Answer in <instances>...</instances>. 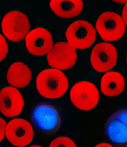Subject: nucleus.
Returning <instances> with one entry per match:
<instances>
[{
  "label": "nucleus",
  "instance_id": "412c9836",
  "mask_svg": "<svg viewBox=\"0 0 127 147\" xmlns=\"http://www.w3.org/2000/svg\"><path fill=\"white\" fill-rule=\"evenodd\" d=\"M29 147H42L41 146H39V145H33V146H30Z\"/></svg>",
  "mask_w": 127,
  "mask_h": 147
},
{
  "label": "nucleus",
  "instance_id": "39448f33",
  "mask_svg": "<svg viewBox=\"0 0 127 147\" xmlns=\"http://www.w3.org/2000/svg\"><path fill=\"white\" fill-rule=\"evenodd\" d=\"M32 121L37 129L47 135L55 133L61 123L57 109L53 106L46 104H38L34 108Z\"/></svg>",
  "mask_w": 127,
  "mask_h": 147
},
{
  "label": "nucleus",
  "instance_id": "ddd939ff",
  "mask_svg": "<svg viewBox=\"0 0 127 147\" xmlns=\"http://www.w3.org/2000/svg\"><path fill=\"white\" fill-rule=\"evenodd\" d=\"M31 69L24 63L19 61L13 63L7 71V82L15 88H23L27 87L31 81Z\"/></svg>",
  "mask_w": 127,
  "mask_h": 147
},
{
  "label": "nucleus",
  "instance_id": "f3484780",
  "mask_svg": "<svg viewBox=\"0 0 127 147\" xmlns=\"http://www.w3.org/2000/svg\"><path fill=\"white\" fill-rule=\"evenodd\" d=\"M0 39H1V61L3 60L5 58L6 55L8 51V45H7V42L5 38H4L3 36H0Z\"/></svg>",
  "mask_w": 127,
  "mask_h": 147
},
{
  "label": "nucleus",
  "instance_id": "f257e3e1",
  "mask_svg": "<svg viewBox=\"0 0 127 147\" xmlns=\"http://www.w3.org/2000/svg\"><path fill=\"white\" fill-rule=\"evenodd\" d=\"M38 92L43 97L55 99L62 97L68 88V80L61 70L47 69L41 71L36 78Z\"/></svg>",
  "mask_w": 127,
  "mask_h": 147
},
{
  "label": "nucleus",
  "instance_id": "1a4fd4ad",
  "mask_svg": "<svg viewBox=\"0 0 127 147\" xmlns=\"http://www.w3.org/2000/svg\"><path fill=\"white\" fill-rule=\"evenodd\" d=\"M5 137L15 146L25 147L33 141L34 138L33 126L26 120L15 118L7 123Z\"/></svg>",
  "mask_w": 127,
  "mask_h": 147
},
{
  "label": "nucleus",
  "instance_id": "0eeeda50",
  "mask_svg": "<svg viewBox=\"0 0 127 147\" xmlns=\"http://www.w3.org/2000/svg\"><path fill=\"white\" fill-rule=\"evenodd\" d=\"M77 53L76 49L68 42L55 44L47 54V61L50 67L59 70H67L76 62Z\"/></svg>",
  "mask_w": 127,
  "mask_h": 147
},
{
  "label": "nucleus",
  "instance_id": "dca6fc26",
  "mask_svg": "<svg viewBox=\"0 0 127 147\" xmlns=\"http://www.w3.org/2000/svg\"><path fill=\"white\" fill-rule=\"evenodd\" d=\"M49 147H77L76 144L68 137H58L51 142Z\"/></svg>",
  "mask_w": 127,
  "mask_h": 147
},
{
  "label": "nucleus",
  "instance_id": "20e7f679",
  "mask_svg": "<svg viewBox=\"0 0 127 147\" xmlns=\"http://www.w3.org/2000/svg\"><path fill=\"white\" fill-rule=\"evenodd\" d=\"M3 34L12 42H20L30 32V23L27 16L17 11L5 14L2 22Z\"/></svg>",
  "mask_w": 127,
  "mask_h": 147
},
{
  "label": "nucleus",
  "instance_id": "7ed1b4c3",
  "mask_svg": "<svg viewBox=\"0 0 127 147\" xmlns=\"http://www.w3.org/2000/svg\"><path fill=\"white\" fill-rule=\"evenodd\" d=\"M68 43L79 50L89 48L96 39L94 27L84 20H77L70 24L65 32Z\"/></svg>",
  "mask_w": 127,
  "mask_h": 147
},
{
  "label": "nucleus",
  "instance_id": "423d86ee",
  "mask_svg": "<svg viewBox=\"0 0 127 147\" xmlns=\"http://www.w3.org/2000/svg\"><path fill=\"white\" fill-rule=\"evenodd\" d=\"M70 98L76 107L83 111L94 109L99 100V92L93 83L79 82L70 91Z\"/></svg>",
  "mask_w": 127,
  "mask_h": 147
},
{
  "label": "nucleus",
  "instance_id": "6e6552de",
  "mask_svg": "<svg viewBox=\"0 0 127 147\" xmlns=\"http://www.w3.org/2000/svg\"><path fill=\"white\" fill-rule=\"evenodd\" d=\"M118 59L117 50L108 42L97 44L92 50L90 63L95 70L105 73L113 68Z\"/></svg>",
  "mask_w": 127,
  "mask_h": 147
},
{
  "label": "nucleus",
  "instance_id": "a211bd4d",
  "mask_svg": "<svg viewBox=\"0 0 127 147\" xmlns=\"http://www.w3.org/2000/svg\"><path fill=\"white\" fill-rule=\"evenodd\" d=\"M0 120H1V139H0V140L2 141L5 136V129L7 124L6 123L5 121L2 119V118H0Z\"/></svg>",
  "mask_w": 127,
  "mask_h": 147
},
{
  "label": "nucleus",
  "instance_id": "6ab92c4d",
  "mask_svg": "<svg viewBox=\"0 0 127 147\" xmlns=\"http://www.w3.org/2000/svg\"><path fill=\"white\" fill-rule=\"evenodd\" d=\"M122 19L127 26V3L125 4V5L123 8V11H122Z\"/></svg>",
  "mask_w": 127,
  "mask_h": 147
},
{
  "label": "nucleus",
  "instance_id": "9b49d317",
  "mask_svg": "<svg viewBox=\"0 0 127 147\" xmlns=\"http://www.w3.org/2000/svg\"><path fill=\"white\" fill-rule=\"evenodd\" d=\"M25 43L28 51L36 56L47 55L54 46L52 34L43 28H36L29 32L25 38Z\"/></svg>",
  "mask_w": 127,
  "mask_h": 147
},
{
  "label": "nucleus",
  "instance_id": "9d476101",
  "mask_svg": "<svg viewBox=\"0 0 127 147\" xmlns=\"http://www.w3.org/2000/svg\"><path fill=\"white\" fill-rule=\"evenodd\" d=\"M104 131L116 145L127 144V109H120L112 115L105 123Z\"/></svg>",
  "mask_w": 127,
  "mask_h": 147
},
{
  "label": "nucleus",
  "instance_id": "aec40b11",
  "mask_svg": "<svg viewBox=\"0 0 127 147\" xmlns=\"http://www.w3.org/2000/svg\"><path fill=\"white\" fill-rule=\"evenodd\" d=\"M95 147H113V146H112L108 143H101V144L96 145Z\"/></svg>",
  "mask_w": 127,
  "mask_h": 147
},
{
  "label": "nucleus",
  "instance_id": "5701e85b",
  "mask_svg": "<svg viewBox=\"0 0 127 147\" xmlns=\"http://www.w3.org/2000/svg\"><path fill=\"white\" fill-rule=\"evenodd\" d=\"M126 147H127V146H126Z\"/></svg>",
  "mask_w": 127,
  "mask_h": 147
},
{
  "label": "nucleus",
  "instance_id": "2eb2a0df",
  "mask_svg": "<svg viewBox=\"0 0 127 147\" xmlns=\"http://www.w3.org/2000/svg\"><path fill=\"white\" fill-rule=\"evenodd\" d=\"M125 88V79L118 72H107L104 75L101 81L102 93L108 97H115L120 95Z\"/></svg>",
  "mask_w": 127,
  "mask_h": 147
},
{
  "label": "nucleus",
  "instance_id": "4be33fe9",
  "mask_svg": "<svg viewBox=\"0 0 127 147\" xmlns=\"http://www.w3.org/2000/svg\"><path fill=\"white\" fill-rule=\"evenodd\" d=\"M126 64H127V55H126Z\"/></svg>",
  "mask_w": 127,
  "mask_h": 147
},
{
  "label": "nucleus",
  "instance_id": "f8f14e48",
  "mask_svg": "<svg viewBox=\"0 0 127 147\" xmlns=\"http://www.w3.org/2000/svg\"><path fill=\"white\" fill-rule=\"evenodd\" d=\"M24 101L22 95L15 87H7L0 92V110L5 117L13 118L22 112Z\"/></svg>",
  "mask_w": 127,
  "mask_h": 147
},
{
  "label": "nucleus",
  "instance_id": "f03ea898",
  "mask_svg": "<svg viewBox=\"0 0 127 147\" xmlns=\"http://www.w3.org/2000/svg\"><path fill=\"white\" fill-rule=\"evenodd\" d=\"M96 28L104 41L115 42L123 37L126 30V24L119 14L106 11L98 18Z\"/></svg>",
  "mask_w": 127,
  "mask_h": 147
},
{
  "label": "nucleus",
  "instance_id": "4468645a",
  "mask_svg": "<svg viewBox=\"0 0 127 147\" xmlns=\"http://www.w3.org/2000/svg\"><path fill=\"white\" fill-rule=\"evenodd\" d=\"M49 5L57 16L65 19L77 16L83 9L82 0H52Z\"/></svg>",
  "mask_w": 127,
  "mask_h": 147
}]
</instances>
